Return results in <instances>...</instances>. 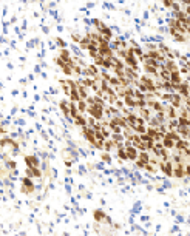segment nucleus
<instances>
[{"label": "nucleus", "instance_id": "1", "mask_svg": "<svg viewBox=\"0 0 190 236\" xmlns=\"http://www.w3.org/2000/svg\"><path fill=\"white\" fill-rule=\"evenodd\" d=\"M125 153H127V159L130 162H135L136 157H138V154H139V150L135 145H130V147H125Z\"/></svg>", "mask_w": 190, "mask_h": 236}, {"label": "nucleus", "instance_id": "2", "mask_svg": "<svg viewBox=\"0 0 190 236\" xmlns=\"http://www.w3.org/2000/svg\"><path fill=\"white\" fill-rule=\"evenodd\" d=\"M25 162H26V167H28V168H39V167H40L39 159H37L34 154L26 156V157H25Z\"/></svg>", "mask_w": 190, "mask_h": 236}, {"label": "nucleus", "instance_id": "3", "mask_svg": "<svg viewBox=\"0 0 190 236\" xmlns=\"http://www.w3.org/2000/svg\"><path fill=\"white\" fill-rule=\"evenodd\" d=\"M93 219L96 221V222H102V221H108L110 218L107 216V213L104 212V210H101V208H96L94 212H93Z\"/></svg>", "mask_w": 190, "mask_h": 236}, {"label": "nucleus", "instance_id": "4", "mask_svg": "<svg viewBox=\"0 0 190 236\" xmlns=\"http://www.w3.org/2000/svg\"><path fill=\"white\" fill-rule=\"evenodd\" d=\"M182 81H184V79H182V74L179 73V69H178V71H172V73H170V82H172V85H173V87L179 85Z\"/></svg>", "mask_w": 190, "mask_h": 236}, {"label": "nucleus", "instance_id": "5", "mask_svg": "<svg viewBox=\"0 0 190 236\" xmlns=\"http://www.w3.org/2000/svg\"><path fill=\"white\" fill-rule=\"evenodd\" d=\"M22 185H23V187H22V191H23L25 194H29V193H32V191H34V184L29 181V178H25Z\"/></svg>", "mask_w": 190, "mask_h": 236}, {"label": "nucleus", "instance_id": "6", "mask_svg": "<svg viewBox=\"0 0 190 236\" xmlns=\"http://www.w3.org/2000/svg\"><path fill=\"white\" fill-rule=\"evenodd\" d=\"M59 107H60V110H62V113L65 114V117H66V119H70V99L66 97V99L60 100Z\"/></svg>", "mask_w": 190, "mask_h": 236}, {"label": "nucleus", "instance_id": "7", "mask_svg": "<svg viewBox=\"0 0 190 236\" xmlns=\"http://www.w3.org/2000/svg\"><path fill=\"white\" fill-rule=\"evenodd\" d=\"M187 147H190V140H187V139H184V137H181L178 142H175V148H176V150H184V148H187Z\"/></svg>", "mask_w": 190, "mask_h": 236}, {"label": "nucleus", "instance_id": "8", "mask_svg": "<svg viewBox=\"0 0 190 236\" xmlns=\"http://www.w3.org/2000/svg\"><path fill=\"white\" fill-rule=\"evenodd\" d=\"M161 142H162V147L167 148V150H173V148H175V140H172V139L167 137V136H164Z\"/></svg>", "mask_w": 190, "mask_h": 236}, {"label": "nucleus", "instance_id": "9", "mask_svg": "<svg viewBox=\"0 0 190 236\" xmlns=\"http://www.w3.org/2000/svg\"><path fill=\"white\" fill-rule=\"evenodd\" d=\"M111 153H108V151H102L101 153V159L104 161V162H111V156H110Z\"/></svg>", "mask_w": 190, "mask_h": 236}, {"label": "nucleus", "instance_id": "10", "mask_svg": "<svg viewBox=\"0 0 190 236\" xmlns=\"http://www.w3.org/2000/svg\"><path fill=\"white\" fill-rule=\"evenodd\" d=\"M81 37H82V34H79V32H73V34H71V39H73L74 43H79Z\"/></svg>", "mask_w": 190, "mask_h": 236}, {"label": "nucleus", "instance_id": "11", "mask_svg": "<svg viewBox=\"0 0 190 236\" xmlns=\"http://www.w3.org/2000/svg\"><path fill=\"white\" fill-rule=\"evenodd\" d=\"M162 5L167 8V9H172V3H173V0H161Z\"/></svg>", "mask_w": 190, "mask_h": 236}, {"label": "nucleus", "instance_id": "12", "mask_svg": "<svg viewBox=\"0 0 190 236\" xmlns=\"http://www.w3.org/2000/svg\"><path fill=\"white\" fill-rule=\"evenodd\" d=\"M184 171H185V176H187V178H190V164H185Z\"/></svg>", "mask_w": 190, "mask_h": 236}, {"label": "nucleus", "instance_id": "13", "mask_svg": "<svg viewBox=\"0 0 190 236\" xmlns=\"http://www.w3.org/2000/svg\"><path fill=\"white\" fill-rule=\"evenodd\" d=\"M182 11H184L187 16H190V5H185V6H182Z\"/></svg>", "mask_w": 190, "mask_h": 236}, {"label": "nucleus", "instance_id": "14", "mask_svg": "<svg viewBox=\"0 0 190 236\" xmlns=\"http://www.w3.org/2000/svg\"><path fill=\"white\" fill-rule=\"evenodd\" d=\"M57 45L62 47V48H65V42H63V40H57Z\"/></svg>", "mask_w": 190, "mask_h": 236}, {"label": "nucleus", "instance_id": "15", "mask_svg": "<svg viewBox=\"0 0 190 236\" xmlns=\"http://www.w3.org/2000/svg\"><path fill=\"white\" fill-rule=\"evenodd\" d=\"M187 34L190 36V26H187Z\"/></svg>", "mask_w": 190, "mask_h": 236}, {"label": "nucleus", "instance_id": "16", "mask_svg": "<svg viewBox=\"0 0 190 236\" xmlns=\"http://www.w3.org/2000/svg\"><path fill=\"white\" fill-rule=\"evenodd\" d=\"M187 164H190V159H188V162H187Z\"/></svg>", "mask_w": 190, "mask_h": 236}]
</instances>
